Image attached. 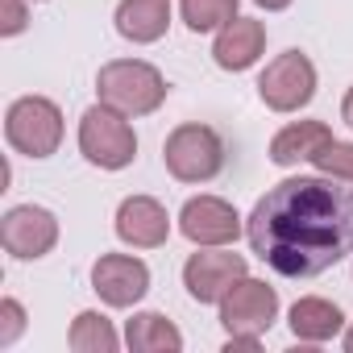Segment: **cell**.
Wrapping results in <instances>:
<instances>
[{
  "mask_svg": "<svg viewBox=\"0 0 353 353\" xmlns=\"http://www.w3.org/2000/svg\"><path fill=\"white\" fill-rule=\"evenodd\" d=\"M245 233L254 254L283 279H316L353 254V179H283L254 204Z\"/></svg>",
  "mask_w": 353,
  "mask_h": 353,
  "instance_id": "cell-1",
  "label": "cell"
},
{
  "mask_svg": "<svg viewBox=\"0 0 353 353\" xmlns=\"http://www.w3.org/2000/svg\"><path fill=\"white\" fill-rule=\"evenodd\" d=\"M96 92H100V104H108L125 117H145L166 100V79L158 67H150L141 59H117V63L100 67Z\"/></svg>",
  "mask_w": 353,
  "mask_h": 353,
  "instance_id": "cell-2",
  "label": "cell"
},
{
  "mask_svg": "<svg viewBox=\"0 0 353 353\" xmlns=\"http://www.w3.org/2000/svg\"><path fill=\"white\" fill-rule=\"evenodd\" d=\"M162 162L179 183H208L225 166V141L208 125H179L162 145Z\"/></svg>",
  "mask_w": 353,
  "mask_h": 353,
  "instance_id": "cell-3",
  "label": "cell"
},
{
  "mask_svg": "<svg viewBox=\"0 0 353 353\" xmlns=\"http://www.w3.org/2000/svg\"><path fill=\"white\" fill-rule=\"evenodd\" d=\"M5 137L26 158H50L63 141V112L46 96H21L13 100L5 117Z\"/></svg>",
  "mask_w": 353,
  "mask_h": 353,
  "instance_id": "cell-4",
  "label": "cell"
},
{
  "mask_svg": "<svg viewBox=\"0 0 353 353\" xmlns=\"http://www.w3.org/2000/svg\"><path fill=\"white\" fill-rule=\"evenodd\" d=\"M79 150L92 166H104V170H121L133 162L137 154V137H133V125L125 121V112L108 108V104H96L83 112L79 121Z\"/></svg>",
  "mask_w": 353,
  "mask_h": 353,
  "instance_id": "cell-5",
  "label": "cell"
},
{
  "mask_svg": "<svg viewBox=\"0 0 353 353\" xmlns=\"http://www.w3.org/2000/svg\"><path fill=\"white\" fill-rule=\"evenodd\" d=\"M274 316H279V295L258 279H237L233 291L221 299V324L237 341H258L274 324Z\"/></svg>",
  "mask_w": 353,
  "mask_h": 353,
  "instance_id": "cell-6",
  "label": "cell"
},
{
  "mask_svg": "<svg viewBox=\"0 0 353 353\" xmlns=\"http://www.w3.org/2000/svg\"><path fill=\"white\" fill-rule=\"evenodd\" d=\"M258 96H262L266 108H274V112H295V108H303V104L316 96V67H312V59H307L303 50L279 54V59L262 71V79H258Z\"/></svg>",
  "mask_w": 353,
  "mask_h": 353,
  "instance_id": "cell-7",
  "label": "cell"
},
{
  "mask_svg": "<svg viewBox=\"0 0 353 353\" xmlns=\"http://www.w3.org/2000/svg\"><path fill=\"white\" fill-rule=\"evenodd\" d=\"M0 241L13 258H46L59 241V221L54 212L38 208V204H21L9 208L5 221H0Z\"/></svg>",
  "mask_w": 353,
  "mask_h": 353,
  "instance_id": "cell-8",
  "label": "cell"
},
{
  "mask_svg": "<svg viewBox=\"0 0 353 353\" xmlns=\"http://www.w3.org/2000/svg\"><path fill=\"white\" fill-rule=\"evenodd\" d=\"M179 233L196 245H229L241 233V216L233 204H225L216 196H196L179 212Z\"/></svg>",
  "mask_w": 353,
  "mask_h": 353,
  "instance_id": "cell-9",
  "label": "cell"
},
{
  "mask_svg": "<svg viewBox=\"0 0 353 353\" xmlns=\"http://www.w3.org/2000/svg\"><path fill=\"white\" fill-rule=\"evenodd\" d=\"M92 287L104 303L112 307H133L145 291H150V270L141 258H129V254H104L96 266H92Z\"/></svg>",
  "mask_w": 353,
  "mask_h": 353,
  "instance_id": "cell-10",
  "label": "cell"
},
{
  "mask_svg": "<svg viewBox=\"0 0 353 353\" xmlns=\"http://www.w3.org/2000/svg\"><path fill=\"white\" fill-rule=\"evenodd\" d=\"M237 279H245L241 254H192L183 266V283H188L192 299H200V303H221Z\"/></svg>",
  "mask_w": 353,
  "mask_h": 353,
  "instance_id": "cell-11",
  "label": "cell"
},
{
  "mask_svg": "<svg viewBox=\"0 0 353 353\" xmlns=\"http://www.w3.org/2000/svg\"><path fill=\"white\" fill-rule=\"evenodd\" d=\"M117 237L133 250H154L170 237V216L158 200L150 196H129L117 208Z\"/></svg>",
  "mask_w": 353,
  "mask_h": 353,
  "instance_id": "cell-12",
  "label": "cell"
},
{
  "mask_svg": "<svg viewBox=\"0 0 353 353\" xmlns=\"http://www.w3.org/2000/svg\"><path fill=\"white\" fill-rule=\"evenodd\" d=\"M262 50H266V26L254 21V17H233V21L216 34L212 59H216V67H225V71H245V67L258 63Z\"/></svg>",
  "mask_w": 353,
  "mask_h": 353,
  "instance_id": "cell-13",
  "label": "cell"
},
{
  "mask_svg": "<svg viewBox=\"0 0 353 353\" xmlns=\"http://www.w3.org/2000/svg\"><path fill=\"white\" fill-rule=\"evenodd\" d=\"M328 141H332V129H328L324 121H299V125H287L283 133H274V141H270V158H274L279 166L312 162Z\"/></svg>",
  "mask_w": 353,
  "mask_h": 353,
  "instance_id": "cell-14",
  "label": "cell"
},
{
  "mask_svg": "<svg viewBox=\"0 0 353 353\" xmlns=\"http://www.w3.org/2000/svg\"><path fill=\"white\" fill-rule=\"evenodd\" d=\"M170 26V0H121L117 34L129 42H158Z\"/></svg>",
  "mask_w": 353,
  "mask_h": 353,
  "instance_id": "cell-15",
  "label": "cell"
},
{
  "mask_svg": "<svg viewBox=\"0 0 353 353\" xmlns=\"http://www.w3.org/2000/svg\"><path fill=\"white\" fill-rule=\"evenodd\" d=\"M125 341H129L133 353H174V349H183V332L158 312L133 316L125 324Z\"/></svg>",
  "mask_w": 353,
  "mask_h": 353,
  "instance_id": "cell-16",
  "label": "cell"
},
{
  "mask_svg": "<svg viewBox=\"0 0 353 353\" xmlns=\"http://www.w3.org/2000/svg\"><path fill=\"white\" fill-rule=\"evenodd\" d=\"M341 324H345V316H341V307L336 303H328V299H299L295 307H291V332L299 336V341H332L336 332H341Z\"/></svg>",
  "mask_w": 353,
  "mask_h": 353,
  "instance_id": "cell-17",
  "label": "cell"
},
{
  "mask_svg": "<svg viewBox=\"0 0 353 353\" xmlns=\"http://www.w3.org/2000/svg\"><path fill=\"white\" fill-rule=\"evenodd\" d=\"M71 349L75 353H112L117 349V328L100 312H79L71 324Z\"/></svg>",
  "mask_w": 353,
  "mask_h": 353,
  "instance_id": "cell-18",
  "label": "cell"
},
{
  "mask_svg": "<svg viewBox=\"0 0 353 353\" xmlns=\"http://www.w3.org/2000/svg\"><path fill=\"white\" fill-rule=\"evenodd\" d=\"M179 9L188 30L208 34V30H225L237 17V0H179Z\"/></svg>",
  "mask_w": 353,
  "mask_h": 353,
  "instance_id": "cell-19",
  "label": "cell"
},
{
  "mask_svg": "<svg viewBox=\"0 0 353 353\" xmlns=\"http://www.w3.org/2000/svg\"><path fill=\"white\" fill-rule=\"evenodd\" d=\"M316 166H320V174H336V179H353V145L349 141H328L316 158H312Z\"/></svg>",
  "mask_w": 353,
  "mask_h": 353,
  "instance_id": "cell-20",
  "label": "cell"
},
{
  "mask_svg": "<svg viewBox=\"0 0 353 353\" xmlns=\"http://www.w3.org/2000/svg\"><path fill=\"white\" fill-rule=\"evenodd\" d=\"M21 328H26L21 303H17V299H5V303H0V345H13V341L21 336Z\"/></svg>",
  "mask_w": 353,
  "mask_h": 353,
  "instance_id": "cell-21",
  "label": "cell"
},
{
  "mask_svg": "<svg viewBox=\"0 0 353 353\" xmlns=\"http://www.w3.org/2000/svg\"><path fill=\"white\" fill-rule=\"evenodd\" d=\"M26 21H30L26 0H0V34H5V38L21 34V30H26Z\"/></svg>",
  "mask_w": 353,
  "mask_h": 353,
  "instance_id": "cell-22",
  "label": "cell"
},
{
  "mask_svg": "<svg viewBox=\"0 0 353 353\" xmlns=\"http://www.w3.org/2000/svg\"><path fill=\"white\" fill-rule=\"evenodd\" d=\"M341 112H345V121H349V129H353V88H349V96H345V104H341Z\"/></svg>",
  "mask_w": 353,
  "mask_h": 353,
  "instance_id": "cell-23",
  "label": "cell"
},
{
  "mask_svg": "<svg viewBox=\"0 0 353 353\" xmlns=\"http://www.w3.org/2000/svg\"><path fill=\"white\" fill-rule=\"evenodd\" d=\"M258 5H262V9H270V13H274V9H287V5H291V0H258Z\"/></svg>",
  "mask_w": 353,
  "mask_h": 353,
  "instance_id": "cell-24",
  "label": "cell"
},
{
  "mask_svg": "<svg viewBox=\"0 0 353 353\" xmlns=\"http://www.w3.org/2000/svg\"><path fill=\"white\" fill-rule=\"evenodd\" d=\"M345 349H349V353H353V328H349V332H345Z\"/></svg>",
  "mask_w": 353,
  "mask_h": 353,
  "instance_id": "cell-25",
  "label": "cell"
}]
</instances>
